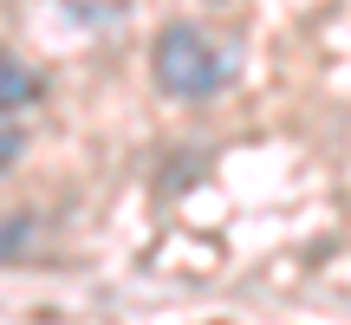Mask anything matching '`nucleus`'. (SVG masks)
I'll list each match as a JSON object with an SVG mask.
<instances>
[{
  "label": "nucleus",
  "mask_w": 351,
  "mask_h": 325,
  "mask_svg": "<svg viewBox=\"0 0 351 325\" xmlns=\"http://www.w3.org/2000/svg\"><path fill=\"white\" fill-rule=\"evenodd\" d=\"M150 72H156V85H163L169 98L202 104V98H215V91L234 78V59H228L202 26L169 20L163 33H156V46H150Z\"/></svg>",
  "instance_id": "obj_1"
},
{
  "label": "nucleus",
  "mask_w": 351,
  "mask_h": 325,
  "mask_svg": "<svg viewBox=\"0 0 351 325\" xmlns=\"http://www.w3.org/2000/svg\"><path fill=\"white\" fill-rule=\"evenodd\" d=\"M39 72L26 59H13V52H0V117L7 111H26V104H39Z\"/></svg>",
  "instance_id": "obj_2"
},
{
  "label": "nucleus",
  "mask_w": 351,
  "mask_h": 325,
  "mask_svg": "<svg viewBox=\"0 0 351 325\" xmlns=\"http://www.w3.org/2000/svg\"><path fill=\"white\" fill-rule=\"evenodd\" d=\"M13 150H20V137L7 130V137H0V162H13Z\"/></svg>",
  "instance_id": "obj_4"
},
{
  "label": "nucleus",
  "mask_w": 351,
  "mask_h": 325,
  "mask_svg": "<svg viewBox=\"0 0 351 325\" xmlns=\"http://www.w3.org/2000/svg\"><path fill=\"white\" fill-rule=\"evenodd\" d=\"M26 241H33V221H0V261H7V254H20Z\"/></svg>",
  "instance_id": "obj_3"
}]
</instances>
